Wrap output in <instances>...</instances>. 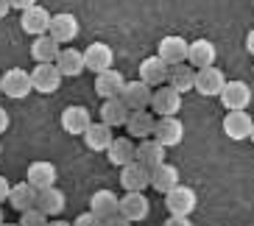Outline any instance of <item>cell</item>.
Instances as JSON below:
<instances>
[{
    "mask_svg": "<svg viewBox=\"0 0 254 226\" xmlns=\"http://www.w3.org/2000/svg\"><path fill=\"white\" fill-rule=\"evenodd\" d=\"M92 123V114L90 109H84V106H67L64 112H62V128L73 137H81Z\"/></svg>",
    "mask_w": 254,
    "mask_h": 226,
    "instance_id": "20",
    "label": "cell"
},
{
    "mask_svg": "<svg viewBox=\"0 0 254 226\" xmlns=\"http://www.w3.org/2000/svg\"><path fill=\"white\" fill-rule=\"evenodd\" d=\"M168 84H171L173 90H179L182 95H185V92H190L195 87V67H190L187 61H182V64H171Z\"/></svg>",
    "mask_w": 254,
    "mask_h": 226,
    "instance_id": "31",
    "label": "cell"
},
{
    "mask_svg": "<svg viewBox=\"0 0 254 226\" xmlns=\"http://www.w3.org/2000/svg\"><path fill=\"white\" fill-rule=\"evenodd\" d=\"M8 204L11 210L17 212H25L37 204V190L31 187L28 181H20V184H11V193H8Z\"/></svg>",
    "mask_w": 254,
    "mask_h": 226,
    "instance_id": "32",
    "label": "cell"
},
{
    "mask_svg": "<svg viewBox=\"0 0 254 226\" xmlns=\"http://www.w3.org/2000/svg\"><path fill=\"white\" fill-rule=\"evenodd\" d=\"M224 84H226V75H224V70H218L215 64H212V67L195 70V87L193 90L198 92V95H204V98H215V95H221Z\"/></svg>",
    "mask_w": 254,
    "mask_h": 226,
    "instance_id": "7",
    "label": "cell"
},
{
    "mask_svg": "<svg viewBox=\"0 0 254 226\" xmlns=\"http://www.w3.org/2000/svg\"><path fill=\"white\" fill-rule=\"evenodd\" d=\"M20 25H23V31L31 34V37H42V34H48V28H51V11L42 8V6H31L23 11Z\"/></svg>",
    "mask_w": 254,
    "mask_h": 226,
    "instance_id": "17",
    "label": "cell"
},
{
    "mask_svg": "<svg viewBox=\"0 0 254 226\" xmlns=\"http://www.w3.org/2000/svg\"><path fill=\"white\" fill-rule=\"evenodd\" d=\"M123 87H126V78H123V73L115 67L109 70H101V73H95V92L98 98H120V92H123Z\"/></svg>",
    "mask_w": 254,
    "mask_h": 226,
    "instance_id": "10",
    "label": "cell"
},
{
    "mask_svg": "<svg viewBox=\"0 0 254 226\" xmlns=\"http://www.w3.org/2000/svg\"><path fill=\"white\" fill-rule=\"evenodd\" d=\"M154 140L162 143L165 148H176L185 137V126L176 114H168V117H157V126H154Z\"/></svg>",
    "mask_w": 254,
    "mask_h": 226,
    "instance_id": "6",
    "label": "cell"
},
{
    "mask_svg": "<svg viewBox=\"0 0 254 226\" xmlns=\"http://www.w3.org/2000/svg\"><path fill=\"white\" fill-rule=\"evenodd\" d=\"M8 193H11V184H8L6 176H0V204L8 201Z\"/></svg>",
    "mask_w": 254,
    "mask_h": 226,
    "instance_id": "37",
    "label": "cell"
},
{
    "mask_svg": "<svg viewBox=\"0 0 254 226\" xmlns=\"http://www.w3.org/2000/svg\"><path fill=\"white\" fill-rule=\"evenodd\" d=\"M218 98L226 106V112H240V109H249V104H252V87L246 81H226Z\"/></svg>",
    "mask_w": 254,
    "mask_h": 226,
    "instance_id": "3",
    "label": "cell"
},
{
    "mask_svg": "<svg viewBox=\"0 0 254 226\" xmlns=\"http://www.w3.org/2000/svg\"><path fill=\"white\" fill-rule=\"evenodd\" d=\"M151 95H154V87H148L145 81H126V87H123V92H120V101L131 109V112H137V109H151Z\"/></svg>",
    "mask_w": 254,
    "mask_h": 226,
    "instance_id": "9",
    "label": "cell"
},
{
    "mask_svg": "<svg viewBox=\"0 0 254 226\" xmlns=\"http://www.w3.org/2000/svg\"><path fill=\"white\" fill-rule=\"evenodd\" d=\"M0 154H3V145H0Z\"/></svg>",
    "mask_w": 254,
    "mask_h": 226,
    "instance_id": "47",
    "label": "cell"
},
{
    "mask_svg": "<svg viewBox=\"0 0 254 226\" xmlns=\"http://www.w3.org/2000/svg\"><path fill=\"white\" fill-rule=\"evenodd\" d=\"M3 221H6V215H3V204H0V224H3Z\"/></svg>",
    "mask_w": 254,
    "mask_h": 226,
    "instance_id": "43",
    "label": "cell"
},
{
    "mask_svg": "<svg viewBox=\"0 0 254 226\" xmlns=\"http://www.w3.org/2000/svg\"><path fill=\"white\" fill-rule=\"evenodd\" d=\"M118 204H120V198L115 196L112 190H98L90 198V212L98 215L101 221H106V218H112V215H118Z\"/></svg>",
    "mask_w": 254,
    "mask_h": 226,
    "instance_id": "28",
    "label": "cell"
},
{
    "mask_svg": "<svg viewBox=\"0 0 254 226\" xmlns=\"http://www.w3.org/2000/svg\"><path fill=\"white\" fill-rule=\"evenodd\" d=\"M168 73H171V64L162 61L159 56H148L140 64V81H145L148 87H162V84H168Z\"/></svg>",
    "mask_w": 254,
    "mask_h": 226,
    "instance_id": "19",
    "label": "cell"
},
{
    "mask_svg": "<svg viewBox=\"0 0 254 226\" xmlns=\"http://www.w3.org/2000/svg\"><path fill=\"white\" fill-rule=\"evenodd\" d=\"M118 212H120L126 221L137 224V221H145V218H148L151 204H148V198H145V193H126V196L120 198V204H118Z\"/></svg>",
    "mask_w": 254,
    "mask_h": 226,
    "instance_id": "11",
    "label": "cell"
},
{
    "mask_svg": "<svg viewBox=\"0 0 254 226\" xmlns=\"http://www.w3.org/2000/svg\"><path fill=\"white\" fill-rule=\"evenodd\" d=\"M31 87L37 92H42V95H51V92L59 90L62 73H59V67H56V61H51V64H37L34 73H31Z\"/></svg>",
    "mask_w": 254,
    "mask_h": 226,
    "instance_id": "8",
    "label": "cell"
},
{
    "mask_svg": "<svg viewBox=\"0 0 254 226\" xmlns=\"http://www.w3.org/2000/svg\"><path fill=\"white\" fill-rule=\"evenodd\" d=\"M73 226H104V221L98 218V215H92V212H81V215L73 221Z\"/></svg>",
    "mask_w": 254,
    "mask_h": 226,
    "instance_id": "34",
    "label": "cell"
},
{
    "mask_svg": "<svg viewBox=\"0 0 254 226\" xmlns=\"http://www.w3.org/2000/svg\"><path fill=\"white\" fill-rule=\"evenodd\" d=\"M48 226H73V224H67V221H59V218H53V221H48Z\"/></svg>",
    "mask_w": 254,
    "mask_h": 226,
    "instance_id": "42",
    "label": "cell"
},
{
    "mask_svg": "<svg viewBox=\"0 0 254 226\" xmlns=\"http://www.w3.org/2000/svg\"><path fill=\"white\" fill-rule=\"evenodd\" d=\"M249 140H252V143H254V123H252V134H249Z\"/></svg>",
    "mask_w": 254,
    "mask_h": 226,
    "instance_id": "44",
    "label": "cell"
},
{
    "mask_svg": "<svg viewBox=\"0 0 254 226\" xmlns=\"http://www.w3.org/2000/svg\"><path fill=\"white\" fill-rule=\"evenodd\" d=\"M48 215L45 212H39L37 207H31V210L20 212V226H48Z\"/></svg>",
    "mask_w": 254,
    "mask_h": 226,
    "instance_id": "33",
    "label": "cell"
},
{
    "mask_svg": "<svg viewBox=\"0 0 254 226\" xmlns=\"http://www.w3.org/2000/svg\"><path fill=\"white\" fill-rule=\"evenodd\" d=\"M81 137H84V143H87V148L98 151V154H101V151L106 154V148H109V145H112V140H115L112 126H106L104 120H101V123H90V128H87Z\"/></svg>",
    "mask_w": 254,
    "mask_h": 226,
    "instance_id": "23",
    "label": "cell"
},
{
    "mask_svg": "<svg viewBox=\"0 0 254 226\" xmlns=\"http://www.w3.org/2000/svg\"><path fill=\"white\" fill-rule=\"evenodd\" d=\"M59 42L51 37V34H42V37H34V45H31V59L37 61V64H51L56 61L59 56Z\"/></svg>",
    "mask_w": 254,
    "mask_h": 226,
    "instance_id": "29",
    "label": "cell"
},
{
    "mask_svg": "<svg viewBox=\"0 0 254 226\" xmlns=\"http://www.w3.org/2000/svg\"><path fill=\"white\" fill-rule=\"evenodd\" d=\"M176 184H182L179 181V168L176 165H168V162H162V165L151 168V187L157 190V193H168V190H173Z\"/></svg>",
    "mask_w": 254,
    "mask_h": 226,
    "instance_id": "27",
    "label": "cell"
},
{
    "mask_svg": "<svg viewBox=\"0 0 254 226\" xmlns=\"http://www.w3.org/2000/svg\"><path fill=\"white\" fill-rule=\"evenodd\" d=\"M8 126H11V117H8V112L3 109V106H0V134H3Z\"/></svg>",
    "mask_w": 254,
    "mask_h": 226,
    "instance_id": "39",
    "label": "cell"
},
{
    "mask_svg": "<svg viewBox=\"0 0 254 226\" xmlns=\"http://www.w3.org/2000/svg\"><path fill=\"white\" fill-rule=\"evenodd\" d=\"M252 114L246 112V109H240V112H226L224 117V134L229 137V140H235V143H240V140H249V134H252Z\"/></svg>",
    "mask_w": 254,
    "mask_h": 226,
    "instance_id": "16",
    "label": "cell"
},
{
    "mask_svg": "<svg viewBox=\"0 0 254 226\" xmlns=\"http://www.w3.org/2000/svg\"><path fill=\"white\" fill-rule=\"evenodd\" d=\"M0 226H20V224H6V221H3V224H0Z\"/></svg>",
    "mask_w": 254,
    "mask_h": 226,
    "instance_id": "45",
    "label": "cell"
},
{
    "mask_svg": "<svg viewBox=\"0 0 254 226\" xmlns=\"http://www.w3.org/2000/svg\"><path fill=\"white\" fill-rule=\"evenodd\" d=\"M215 59H218V51L209 39H195V42H190V48H187V64L195 67V70L212 67Z\"/></svg>",
    "mask_w": 254,
    "mask_h": 226,
    "instance_id": "18",
    "label": "cell"
},
{
    "mask_svg": "<svg viewBox=\"0 0 254 226\" xmlns=\"http://www.w3.org/2000/svg\"><path fill=\"white\" fill-rule=\"evenodd\" d=\"M39 212H45L48 218H59L64 207H67V198L62 193L56 184L53 187H45V190H37V204H34Z\"/></svg>",
    "mask_w": 254,
    "mask_h": 226,
    "instance_id": "13",
    "label": "cell"
},
{
    "mask_svg": "<svg viewBox=\"0 0 254 226\" xmlns=\"http://www.w3.org/2000/svg\"><path fill=\"white\" fill-rule=\"evenodd\" d=\"M134 159L151 170V168H157V165H162V162H165V145L157 143L154 137H145V140H140V145H137Z\"/></svg>",
    "mask_w": 254,
    "mask_h": 226,
    "instance_id": "24",
    "label": "cell"
},
{
    "mask_svg": "<svg viewBox=\"0 0 254 226\" xmlns=\"http://www.w3.org/2000/svg\"><path fill=\"white\" fill-rule=\"evenodd\" d=\"M0 84H3V95H8L11 101H23L34 87H31V73L20 67H11L0 75Z\"/></svg>",
    "mask_w": 254,
    "mask_h": 226,
    "instance_id": "4",
    "label": "cell"
},
{
    "mask_svg": "<svg viewBox=\"0 0 254 226\" xmlns=\"http://www.w3.org/2000/svg\"><path fill=\"white\" fill-rule=\"evenodd\" d=\"M48 34H51L59 45H67V42H73L75 37H78V20H75V14H70V11H62V14L51 17V28H48Z\"/></svg>",
    "mask_w": 254,
    "mask_h": 226,
    "instance_id": "14",
    "label": "cell"
},
{
    "mask_svg": "<svg viewBox=\"0 0 254 226\" xmlns=\"http://www.w3.org/2000/svg\"><path fill=\"white\" fill-rule=\"evenodd\" d=\"M104 226H131V221H126V218L118 212V215H112V218H106Z\"/></svg>",
    "mask_w": 254,
    "mask_h": 226,
    "instance_id": "36",
    "label": "cell"
},
{
    "mask_svg": "<svg viewBox=\"0 0 254 226\" xmlns=\"http://www.w3.org/2000/svg\"><path fill=\"white\" fill-rule=\"evenodd\" d=\"M182 109V92L173 90L171 84H162L154 90L151 95V112L157 117H168V114H176Z\"/></svg>",
    "mask_w": 254,
    "mask_h": 226,
    "instance_id": "2",
    "label": "cell"
},
{
    "mask_svg": "<svg viewBox=\"0 0 254 226\" xmlns=\"http://www.w3.org/2000/svg\"><path fill=\"white\" fill-rule=\"evenodd\" d=\"M84 53V70H92V73H101V70H109L115 61V51L106 42H92L87 45Z\"/></svg>",
    "mask_w": 254,
    "mask_h": 226,
    "instance_id": "12",
    "label": "cell"
},
{
    "mask_svg": "<svg viewBox=\"0 0 254 226\" xmlns=\"http://www.w3.org/2000/svg\"><path fill=\"white\" fill-rule=\"evenodd\" d=\"M187 48H190V42L185 37L171 34V37H162V42L157 45V56L168 64H182V61H187Z\"/></svg>",
    "mask_w": 254,
    "mask_h": 226,
    "instance_id": "15",
    "label": "cell"
},
{
    "mask_svg": "<svg viewBox=\"0 0 254 226\" xmlns=\"http://www.w3.org/2000/svg\"><path fill=\"white\" fill-rule=\"evenodd\" d=\"M165 207L171 215H193V210L198 207V196L193 187L187 184H176L173 190L165 193Z\"/></svg>",
    "mask_w": 254,
    "mask_h": 226,
    "instance_id": "1",
    "label": "cell"
},
{
    "mask_svg": "<svg viewBox=\"0 0 254 226\" xmlns=\"http://www.w3.org/2000/svg\"><path fill=\"white\" fill-rule=\"evenodd\" d=\"M0 95H3V84H0Z\"/></svg>",
    "mask_w": 254,
    "mask_h": 226,
    "instance_id": "46",
    "label": "cell"
},
{
    "mask_svg": "<svg viewBox=\"0 0 254 226\" xmlns=\"http://www.w3.org/2000/svg\"><path fill=\"white\" fill-rule=\"evenodd\" d=\"M128 112H131V109H128V106L123 104L120 98H106L104 106H101V120H104L106 126H112V128L126 126Z\"/></svg>",
    "mask_w": 254,
    "mask_h": 226,
    "instance_id": "30",
    "label": "cell"
},
{
    "mask_svg": "<svg viewBox=\"0 0 254 226\" xmlns=\"http://www.w3.org/2000/svg\"><path fill=\"white\" fill-rule=\"evenodd\" d=\"M134 154H137V145L131 137H115L112 145L106 148V157H109V162L115 168H123L128 162H134Z\"/></svg>",
    "mask_w": 254,
    "mask_h": 226,
    "instance_id": "25",
    "label": "cell"
},
{
    "mask_svg": "<svg viewBox=\"0 0 254 226\" xmlns=\"http://www.w3.org/2000/svg\"><path fill=\"white\" fill-rule=\"evenodd\" d=\"M56 67H59L62 78H75L84 73V53L75 48H62L56 56Z\"/></svg>",
    "mask_w": 254,
    "mask_h": 226,
    "instance_id": "26",
    "label": "cell"
},
{
    "mask_svg": "<svg viewBox=\"0 0 254 226\" xmlns=\"http://www.w3.org/2000/svg\"><path fill=\"white\" fill-rule=\"evenodd\" d=\"M162 226H193V224H190V215H171Z\"/></svg>",
    "mask_w": 254,
    "mask_h": 226,
    "instance_id": "35",
    "label": "cell"
},
{
    "mask_svg": "<svg viewBox=\"0 0 254 226\" xmlns=\"http://www.w3.org/2000/svg\"><path fill=\"white\" fill-rule=\"evenodd\" d=\"M120 184L126 193H145V187H151V170L134 159L120 168Z\"/></svg>",
    "mask_w": 254,
    "mask_h": 226,
    "instance_id": "5",
    "label": "cell"
},
{
    "mask_svg": "<svg viewBox=\"0 0 254 226\" xmlns=\"http://www.w3.org/2000/svg\"><path fill=\"white\" fill-rule=\"evenodd\" d=\"M11 3V8H20V11H25V8L37 6V0H8Z\"/></svg>",
    "mask_w": 254,
    "mask_h": 226,
    "instance_id": "38",
    "label": "cell"
},
{
    "mask_svg": "<svg viewBox=\"0 0 254 226\" xmlns=\"http://www.w3.org/2000/svg\"><path fill=\"white\" fill-rule=\"evenodd\" d=\"M25 181H28L34 190H45L56 184V165L39 159V162H31L28 170H25Z\"/></svg>",
    "mask_w": 254,
    "mask_h": 226,
    "instance_id": "21",
    "label": "cell"
},
{
    "mask_svg": "<svg viewBox=\"0 0 254 226\" xmlns=\"http://www.w3.org/2000/svg\"><path fill=\"white\" fill-rule=\"evenodd\" d=\"M8 11H11V3H8V0H0V20H3Z\"/></svg>",
    "mask_w": 254,
    "mask_h": 226,
    "instance_id": "40",
    "label": "cell"
},
{
    "mask_svg": "<svg viewBox=\"0 0 254 226\" xmlns=\"http://www.w3.org/2000/svg\"><path fill=\"white\" fill-rule=\"evenodd\" d=\"M154 126H157V117H154V112H151V109H137V112H128V120H126L128 137L145 140V137L154 134Z\"/></svg>",
    "mask_w": 254,
    "mask_h": 226,
    "instance_id": "22",
    "label": "cell"
},
{
    "mask_svg": "<svg viewBox=\"0 0 254 226\" xmlns=\"http://www.w3.org/2000/svg\"><path fill=\"white\" fill-rule=\"evenodd\" d=\"M246 51H249V53H252V56H254V28L249 31V37H246Z\"/></svg>",
    "mask_w": 254,
    "mask_h": 226,
    "instance_id": "41",
    "label": "cell"
}]
</instances>
